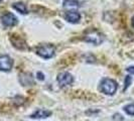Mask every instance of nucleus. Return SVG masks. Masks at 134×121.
<instances>
[{"label":"nucleus","mask_w":134,"mask_h":121,"mask_svg":"<svg viewBox=\"0 0 134 121\" xmlns=\"http://www.w3.org/2000/svg\"><path fill=\"white\" fill-rule=\"evenodd\" d=\"M124 111L129 115L134 116V104H128L124 107Z\"/></svg>","instance_id":"nucleus-12"},{"label":"nucleus","mask_w":134,"mask_h":121,"mask_svg":"<svg viewBox=\"0 0 134 121\" xmlns=\"http://www.w3.org/2000/svg\"><path fill=\"white\" fill-rule=\"evenodd\" d=\"M55 52V47L53 45H41L36 48V54L43 59H51L53 58Z\"/></svg>","instance_id":"nucleus-3"},{"label":"nucleus","mask_w":134,"mask_h":121,"mask_svg":"<svg viewBox=\"0 0 134 121\" xmlns=\"http://www.w3.org/2000/svg\"><path fill=\"white\" fill-rule=\"evenodd\" d=\"M52 115V111L49 110H44V109H38L34 111V113L30 115L31 118L34 119H42V118H47Z\"/></svg>","instance_id":"nucleus-8"},{"label":"nucleus","mask_w":134,"mask_h":121,"mask_svg":"<svg viewBox=\"0 0 134 121\" xmlns=\"http://www.w3.org/2000/svg\"><path fill=\"white\" fill-rule=\"evenodd\" d=\"M65 18H66L67 21L71 22V23H77V22L80 21L81 14L78 11H76V10H70L66 13Z\"/></svg>","instance_id":"nucleus-7"},{"label":"nucleus","mask_w":134,"mask_h":121,"mask_svg":"<svg viewBox=\"0 0 134 121\" xmlns=\"http://www.w3.org/2000/svg\"><path fill=\"white\" fill-rule=\"evenodd\" d=\"M79 6H80V3L77 0H64L65 8H78Z\"/></svg>","instance_id":"nucleus-11"},{"label":"nucleus","mask_w":134,"mask_h":121,"mask_svg":"<svg viewBox=\"0 0 134 121\" xmlns=\"http://www.w3.org/2000/svg\"><path fill=\"white\" fill-rule=\"evenodd\" d=\"M20 83H21L23 86L32 85L34 82V79H32L31 74H21L20 75Z\"/></svg>","instance_id":"nucleus-9"},{"label":"nucleus","mask_w":134,"mask_h":121,"mask_svg":"<svg viewBox=\"0 0 134 121\" xmlns=\"http://www.w3.org/2000/svg\"><path fill=\"white\" fill-rule=\"evenodd\" d=\"M12 7H13L15 10H17L19 13H22V14L27 13L26 5L24 3H22V2H16V3H14L13 5H12Z\"/></svg>","instance_id":"nucleus-10"},{"label":"nucleus","mask_w":134,"mask_h":121,"mask_svg":"<svg viewBox=\"0 0 134 121\" xmlns=\"http://www.w3.org/2000/svg\"><path fill=\"white\" fill-rule=\"evenodd\" d=\"M36 76H37V78H38L40 81H42L43 79H44V78H43V74H42V73H40V72H38V73L36 74Z\"/></svg>","instance_id":"nucleus-15"},{"label":"nucleus","mask_w":134,"mask_h":121,"mask_svg":"<svg viewBox=\"0 0 134 121\" xmlns=\"http://www.w3.org/2000/svg\"><path fill=\"white\" fill-rule=\"evenodd\" d=\"M13 67V60L9 56H0V71L9 72Z\"/></svg>","instance_id":"nucleus-5"},{"label":"nucleus","mask_w":134,"mask_h":121,"mask_svg":"<svg viewBox=\"0 0 134 121\" xmlns=\"http://www.w3.org/2000/svg\"><path fill=\"white\" fill-rule=\"evenodd\" d=\"M58 83L60 84V86L62 87H66V86H69L71 85L73 82H74V78L73 76L68 73V72H63V73H60L58 75Z\"/></svg>","instance_id":"nucleus-4"},{"label":"nucleus","mask_w":134,"mask_h":121,"mask_svg":"<svg viewBox=\"0 0 134 121\" xmlns=\"http://www.w3.org/2000/svg\"><path fill=\"white\" fill-rule=\"evenodd\" d=\"M84 40H86L87 42H90V43L98 46V45H100V43L103 42L104 35L101 34L100 31L96 30V29H90V30H88L87 32H86Z\"/></svg>","instance_id":"nucleus-2"},{"label":"nucleus","mask_w":134,"mask_h":121,"mask_svg":"<svg viewBox=\"0 0 134 121\" xmlns=\"http://www.w3.org/2000/svg\"><path fill=\"white\" fill-rule=\"evenodd\" d=\"M131 81H132L131 77H130V76H127V77H126V79H125V86H124V89H123L124 91L129 87V85L131 84Z\"/></svg>","instance_id":"nucleus-13"},{"label":"nucleus","mask_w":134,"mask_h":121,"mask_svg":"<svg viewBox=\"0 0 134 121\" xmlns=\"http://www.w3.org/2000/svg\"><path fill=\"white\" fill-rule=\"evenodd\" d=\"M1 21L3 23L4 26L7 27H11L14 26L17 24V18L13 13H10V12H6L1 16Z\"/></svg>","instance_id":"nucleus-6"},{"label":"nucleus","mask_w":134,"mask_h":121,"mask_svg":"<svg viewBox=\"0 0 134 121\" xmlns=\"http://www.w3.org/2000/svg\"><path fill=\"white\" fill-rule=\"evenodd\" d=\"M100 90L106 95H114L117 91V83L112 79L105 78L101 82Z\"/></svg>","instance_id":"nucleus-1"},{"label":"nucleus","mask_w":134,"mask_h":121,"mask_svg":"<svg viewBox=\"0 0 134 121\" xmlns=\"http://www.w3.org/2000/svg\"><path fill=\"white\" fill-rule=\"evenodd\" d=\"M1 1H2V0H0V2H1Z\"/></svg>","instance_id":"nucleus-17"},{"label":"nucleus","mask_w":134,"mask_h":121,"mask_svg":"<svg viewBox=\"0 0 134 121\" xmlns=\"http://www.w3.org/2000/svg\"><path fill=\"white\" fill-rule=\"evenodd\" d=\"M132 25L134 26V16H133V18H132Z\"/></svg>","instance_id":"nucleus-16"},{"label":"nucleus","mask_w":134,"mask_h":121,"mask_svg":"<svg viewBox=\"0 0 134 121\" xmlns=\"http://www.w3.org/2000/svg\"><path fill=\"white\" fill-rule=\"evenodd\" d=\"M127 72H128V73H130V74H133L134 75V66L128 67L127 68Z\"/></svg>","instance_id":"nucleus-14"}]
</instances>
